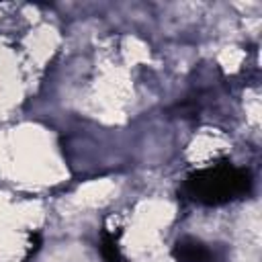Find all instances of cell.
Wrapping results in <instances>:
<instances>
[{
  "mask_svg": "<svg viewBox=\"0 0 262 262\" xmlns=\"http://www.w3.org/2000/svg\"><path fill=\"white\" fill-rule=\"evenodd\" d=\"M172 254L176 262H225L223 256L211 248V244L194 237H180Z\"/></svg>",
  "mask_w": 262,
  "mask_h": 262,
  "instance_id": "2",
  "label": "cell"
},
{
  "mask_svg": "<svg viewBox=\"0 0 262 262\" xmlns=\"http://www.w3.org/2000/svg\"><path fill=\"white\" fill-rule=\"evenodd\" d=\"M252 188L248 170L231 164H215L188 176L186 192L192 201L203 205H223L242 199Z\"/></svg>",
  "mask_w": 262,
  "mask_h": 262,
  "instance_id": "1",
  "label": "cell"
},
{
  "mask_svg": "<svg viewBox=\"0 0 262 262\" xmlns=\"http://www.w3.org/2000/svg\"><path fill=\"white\" fill-rule=\"evenodd\" d=\"M100 250H102V256H104L106 262H127V260L121 256V252H119V248H117V242H115L111 235H106V233L102 235Z\"/></svg>",
  "mask_w": 262,
  "mask_h": 262,
  "instance_id": "3",
  "label": "cell"
}]
</instances>
